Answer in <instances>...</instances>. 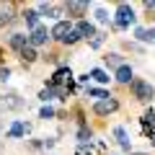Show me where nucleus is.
<instances>
[{
    "label": "nucleus",
    "instance_id": "32",
    "mask_svg": "<svg viewBox=\"0 0 155 155\" xmlns=\"http://www.w3.org/2000/svg\"><path fill=\"white\" fill-rule=\"evenodd\" d=\"M150 140H153V147H155V134H153V137H150Z\"/></svg>",
    "mask_w": 155,
    "mask_h": 155
},
{
    "label": "nucleus",
    "instance_id": "3",
    "mask_svg": "<svg viewBox=\"0 0 155 155\" xmlns=\"http://www.w3.org/2000/svg\"><path fill=\"white\" fill-rule=\"evenodd\" d=\"M72 23H70V18H62V21H54V26L49 28V34H52V39H54V41H62V44H65V39H67V34L72 31Z\"/></svg>",
    "mask_w": 155,
    "mask_h": 155
},
{
    "label": "nucleus",
    "instance_id": "31",
    "mask_svg": "<svg viewBox=\"0 0 155 155\" xmlns=\"http://www.w3.org/2000/svg\"><path fill=\"white\" fill-rule=\"evenodd\" d=\"M145 8H147V11H155V0H147V3H145Z\"/></svg>",
    "mask_w": 155,
    "mask_h": 155
},
{
    "label": "nucleus",
    "instance_id": "26",
    "mask_svg": "<svg viewBox=\"0 0 155 155\" xmlns=\"http://www.w3.org/2000/svg\"><path fill=\"white\" fill-rule=\"evenodd\" d=\"M80 39H83V36H80V31H78V28H72V31L67 34V39H65V44H78V41H80Z\"/></svg>",
    "mask_w": 155,
    "mask_h": 155
},
{
    "label": "nucleus",
    "instance_id": "5",
    "mask_svg": "<svg viewBox=\"0 0 155 155\" xmlns=\"http://www.w3.org/2000/svg\"><path fill=\"white\" fill-rule=\"evenodd\" d=\"M47 85H72V70L67 65H60L54 70V75L49 78V83Z\"/></svg>",
    "mask_w": 155,
    "mask_h": 155
},
{
    "label": "nucleus",
    "instance_id": "28",
    "mask_svg": "<svg viewBox=\"0 0 155 155\" xmlns=\"http://www.w3.org/2000/svg\"><path fill=\"white\" fill-rule=\"evenodd\" d=\"M0 80H3V83H8V80H11V67L0 65Z\"/></svg>",
    "mask_w": 155,
    "mask_h": 155
},
{
    "label": "nucleus",
    "instance_id": "8",
    "mask_svg": "<svg viewBox=\"0 0 155 155\" xmlns=\"http://www.w3.org/2000/svg\"><path fill=\"white\" fill-rule=\"evenodd\" d=\"M13 109H23V98L18 93H5L0 96V111H13Z\"/></svg>",
    "mask_w": 155,
    "mask_h": 155
},
{
    "label": "nucleus",
    "instance_id": "21",
    "mask_svg": "<svg viewBox=\"0 0 155 155\" xmlns=\"http://www.w3.org/2000/svg\"><path fill=\"white\" fill-rule=\"evenodd\" d=\"M78 142L80 145H91L93 142V132H91L85 124H80V129H78Z\"/></svg>",
    "mask_w": 155,
    "mask_h": 155
},
{
    "label": "nucleus",
    "instance_id": "29",
    "mask_svg": "<svg viewBox=\"0 0 155 155\" xmlns=\"http://www.w3.org/2000/svg\"><path fill=\"white\" fill-rule=\"evenodd\" d=\"M75 155H93V150H91V145H80L75 150Z\"/></svg>",
    "mask_w": 155,
    "mask_h": 155
},
{
    "label": "nucleus",
    "instance_id": "14",
    "mask_svg": "<svg viewBox=\"0 0 155 155\" xmlns=\"http://www.w3.org/2000/svg\"><path fill=\"white\" fill-rule=\"evenodd\" d=\"M8 47H11V49H16V52H21L23 47H28V34H11V36H8Z\"/></svg>",
    "mask_w": 155,
    "mask_h": 155
},
{
    "label": "nucleus",
    "instance_id": "19",
    "mask_svg": "<svg viewBox=\"0 0 155 155\" xmlns=\"http://www.w3.org/2000/svg\"><path fill=\"white\" fill-rule=\"evenodd\" d=\"M91 78H93L96 83H101V85H109V80H111L104 67H93V70H91Z\"/></svg>",
    "mask_w": 155,
    "mask_h": 155
},
{
    "label": "nucleus",
    "instance_id": "27",
    "mask_svg": "<svg viewBox=\"0 0 155 155\" xmlns=\"http://www.w3.org/2000/svg\"><path fill=\"white\" fill-rule=\"evenodd\" d=\"M39 98L44 101V104H47V101H52V98H54V93H52V88H41V91H39Z\"/></svg>",
    "mask_w": 155,
    "mask_h": 155
},
{
    "label": "nucleus",
    "instance_id": "1",
    "mask_svg": "<svg viewBox=\"0 0 155 155\" xmlns=\"http://www.w3.org/2000/svg\"><path fill=\"white\" fill-rule=\"evenodd\" d=\"M134 21H137V16H134L132 5L119 3V5H116V13H114V28H116V31H124V28L134 26Z\"/></svg>",
    "mask_w": 155,
    "mask_h": 155
},
{
    "label": "nucleus",
    "instance_id": "12",
    "mask_svg": "<svg viewBox=\"0 0 155 155\" xmlns=\"http://www.w3.org/2000/svg\"><path fill=\"white\" fill-rule=\"evenodd\" d=\"M114 80H116V83H122V85H129V83L134 80V72H132V67H129V65H122L119 70L114 72Z\"/></svg>",
    "mask_w": 155,
    "mask_h": 155
},
{
    "label": "nucleus",
    "instance_id": "6",
    "mask_svg": "<svg viewBox=\"0 0 155 155\" xmlns=\"http://www.w3.org/2000/svg\"><path fill=\"white\" fill-rule=\"evenodd\" d=\"M62 8H65V13L70 18H78V21L88 13V3H83V0H70V3H65Z\"/></svg>",
    "mask_w": 155,
    "mask_h": 155
},
{
    "label": "nucleus",
    "instance_id": "22",
    "mask_svg": "<svg viewBox=\"0 0 155 155\" xmlns=\"http://www.w3.org/2000/svg\"><path fill=\"white\" fill-rule=\"evenodd\" d=\"M85 96H91V98H96V101H104V98H109V91L106 88H85Z\"/></svg>",
    "mask_w": 155,
    "mask_h": 155
},
{
    "label": "nucleus",
    "instance_id": "4",
    "mask_svg": "<svg viewBox=\"0 0 155 155\" xmlns=\"http://www.w3.org/2000/svg\"><path fill=\"white\" fill-rule=\"evenodd\" d=\"M116 109H119V101H116L114 96H109V98L96 101V104H93V114L96 116H109V114H114Z\"/></svg>",
    "mask_w": 155,
    "mask_h": 155
},
{
    "label": "nucleus",
    "instance_id": "7",
    "mask_svg": "<svg viewBox=\"0 0 155 155\" xmlns=\"http://www.w3.org/2000/svg\"><path fill=\"white\" fill-rule=\"evenodd\" d=\"M49 39H52V34L47 31L44 26H39V28H34V31H28V44H31L34 49H36V47H44Z\"/></svg>",
    "mask_w": 155,
    "mask_h": 155
},
{
    "label": "nucleus",
    "instance_id": "9",
    "mask_svg": "<svg viewBox=\"0 0 155 155\" xmlns=\"http://www.w3.org/2000/svg\"><path fill=\"white\" fill-rule=\"evenodd\" d=\"M75 28L80 31V36H83V39H88V41L96 36V34H98V31H96V26L88 21V18H80V21H75Z\"/></svg>",
    "mask_w": 155,
    "mask_h": 155
},
{
    "label": "nucleus",
    "instance_id": "24",
    "mask_svg": "<svg viewBox=\"0 0 155 155\" xmlns=\"http://www.w3.org/2000/svg\"><path fill=\"white\" fill-rule=\"evenodd\" d=\"M104 39H106V34H101V31H98V34H96V36L88 41V47H91V49H98V47L104 44Z\"/></svg>",
    "mask_w": 155,
    "mask_h": 155
},
{
    "label": "nucleus",
    "instance_id": "23",
    "mask_svg": "<svg viewBox=\"0 0 155 155\" xmlns=\"http://www.w3.org/2000/svg\"><path fill=\"white\" fill-rule=\"evenodd\" d=\"M54 114H57V111L52 109L49 104H44V106H41V109H39V119H52V116H54Z\"/></svg>",
    "mask_w": 155,
    "mask_h": 155
},
{
    "label": "nucleus",
    "instance_id": "2",
    "mask_svg": "<svg viewBox=\"0 0 155 155\" xmlns=\"http://www.w3.org/2000/svg\"><path fill=\"white\" fill-rule=\"evenodd\" d=\"M129 91H132V96L140 101V104H150L155 96V88L147 83V80H142V78H134L132 83H129Z\"/></svg>",
    "mask_w": 155,
    "mask_h": 155
},
{
    "label": "nucleus",
    "instance_id": "11",
    "mask_svg": "<svg viewBox=\"0 0 155 155\" xmlns=\"http://www.w3.org/2000/svg\"><path fill=\"white\" fill-rule=\"evenodd\" d=\"M13 18H16V3H11V0H8V3H3V0H0V21L8 26Z\"/></svg>",
    "mask_w": 155,
    "mask_h": 155
},
{
    "label": "nucleus",
    "instance_id": "17",
    "mask_svg": "<svg viewBox=\"0 0 155 155\" xmlns=\"http://www.w3.org/2000/svg\"><path fill=\"white\" fill-rule=\"evenodd\" d=\"M114 137H116V142H119V147H122V150H129V147H132L129 134H127V129H124V127H114Z\"/></svg>",
    "mask_w": 155,
    "mask_h": 155
},
{
    "label": "nucleus",
    "instance_id": "34",
    "mask_svg": "<svg viewBox=\"0 0 155 155\" xmlns=\"http://www.w3.org/2000/svg\"><path fill=\"white\" fill-rule=\"evenodd\" d=\"M3 26H5V23H3V21H0V28H3Z\"/></svg>",
    "mask_w": 155,
    "mask_h": 155
},
{
    "label": "nucleus",
    "instance_id": "10",
    "mask_svg": "<svg viewBox=\"0 0 155 155\" xmlns=\"http://www.w3.org/2000/svg\"><path fill=\"white\" fill-rule=\"evenodd\" d=\"M21 18L26 21V28H28V31H34V28H39V26H41V23H39V18H41V16H39V11H36V8H26V11L21 13Z\"/></svg>",
    "mask_w": 155,
    "mask_h": 155
},
{
    "label": "nucleus",
    "instance_id": "33",
    "mask_svg": "<svg viewBox=\"0 0 155 155\" xmlns=\"http://www.w3.org/2000/svg\"><path fill=\"white\" fill-rule=\"evenodd\" d=\"M129 155H145V153H129Z\"/></svg>",
    "mask_w": 155,
    "mask_h": 155
},
{
    "label": "nucleus",
    "instance_id": "18",
    "mask_svg": "<svg viewBox=\"0 0 155 155\" xmlns=\"http://www.w3.org/2000/svg\"><path fill=\"white\" fill-rule=\"evenodd\" d=\"M23 134H26V124H23V122H13L11 129L5 132V137H8V140H21Z\"/></svg>",
    "mask_w": 155,
    "mask_h": 155
},
{
    "label": "nucleus",
    "instance_id": "13",
    "mask_svg": "<svg viewBox=\"0 0 155 155\" xmlns=\"http://www.w3.org/2000/svg\"><path fill=\"white\" fill-rule=\"evenodd\" d=\"M104 65H106V67H111V70L116 72L122 65H127V62H124V57L119 54V52H106V54H104Z\"/></svg>",
    "mask_w": 155,
    "mask_h": 155
},
{
    "label": "nucleus",
    "instance_id": "15",
    "mask_svg": "<svg viewBox=\"0 0 155 155\" xmlns=\"http://www.w3.org/2000/svg\"><path fill=\"white\" fill-rule=\"evenodd\" d=\"M36 11H39V16H47V18H57V21H62V18H60V8L52 5V3H39Z\"/></svg>",
    "mask_w": 155,
    "mask_h": 155
},
{
    "label": "nucleus",
    "instance_id": "25",
    "mask_svg": "<svg viewBox=\"0 0 155 155\" xmlns=\"http://www.w3.org/2000/svg\"><path fill=\"white\" fill-rule=\"evenodd\" d=\"M96 21L98 23H111V16L104 11V8H96Z\"/></svg>",
    "mask_w": 155,
    "mask_h": 155
},
{
    "label": "nucleus",
    "instance_id": "16",
    "mask_svg": "<svg viewBox=\"0 0 155 155\" xmlns=\"http://www.w3.org/2000/svg\"><path fill=\"white\" fill-rule=\"evenodd\" d=\"M18 57H21V62H23V67H28V65H34V62L39 60V54H36V49H34L31 44H28V47H23V49L18 52Z\"/></svg>",
    "mask_w": 155,
    "mask_h": 155
},
{
    "label": "nucleus",
    "instance_id": "20",
    "mask_svg": "<svg viewBox=\"0 0 155 155\" xmlns=\"http://www.w3.org/2000/svg\"><path fill=\"white\" fill-rule=\"evenodd\" d=\"M134 36L140 39V41H155V26L153 28H134Z\"/></svg>",
    "mask_w": 155,
    "mask_h": 155
},
{
    "label": "nucleus",
    "instance_id": "30",
    "mask_svg": "<svg viewBox=\"0 0 155 155\" xmlns=\"http://www.w3.org/2000/svg\"><path fill=\"white\" fill-rule=\"evenodd\" d=\"M88 80H91L88 72H85V75H78V83H80V85H88Z\"/></svg>",
    "mask_w": 155,
    "mask_h": 155
}]
</instances>
